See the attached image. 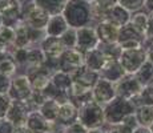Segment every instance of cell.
Returning a JSON list of instances; mask_svg holds the SVG:
<instances>
[{
    "label": "cell",
    "instance_id": "cell-21",
    "mask_svg": "<svg viewBox=\"0 0 153 133\" xmlns=\"http://www.w3.org/2000/svg\"><path fill=\"white\" fill-rule=\"evenodd\" d=\"M131 12L128 10H125L123 5L116 4L114 7H112L109 11L107 12L105 20L109 22L111 24L116 25L117 28H123L124 25H126L131 20Z\"/></svg>",
    "mask_w": 153,
    "mask_h": 133
},
{
    "label": "cell",
    "instance_id": "cell-41",
    "mask_svg": "<svg viewBox=\"0 0 153 133\" xmlns=\"http://www.w3.org/2000/svg\"><path fill=\"white\" fill-rule=\"evenodd\" d=\"M146 43H153V12L149 15V28L146 32Z\"/></svg>",
    "mask_w": 153,
    "mask_h": 133
},
{
    "label": "cell",
    "instance_id": "cell-42",
    "mask_svg": "<svg viewBox=\"0 0 153 133\" xmlns=\"http://www.w3.org/2000/svg\"><path fill=\"white\" fill-rule=\"evenodd\" d=\"M145 49H146V57H148V61L153 64V43H146Z\"/></svg>",
    "mask_w": 153,
    "mask_h": 133
},
{
    "label": "cell",
    "instance_id": "cell-49",
    "mask_svg": "<svg viewBox=\"0 0 153 133\" xmlns=\"http://www.w3.org/2000/svg\"><path fill=\"white\" fill-rule=\"evenodd\" d=\"M149 129H151V131H152V133H153V124H152V126H151V128H149Z\"/></svg>",
    "mask_w": 153,
    "mask_h": 133
},
{
    "label": "cell",
    "instance_id": "cell-31",
    "mask_svg": "<svg viewBox=\"0 0 153 133\" xmlns=\"http://www.w3.org/2000/svg\"><path fill=\"white\" fill-rule=\"evenodd\" d=\"M132 101L136 105V108L141 105H153V85L144 87L141 89V92Z\"/></svg>",
    "mask_w": 153,
    "mask_h": 133
},
{
    "label": "cell",
    "instance_id": "cell-43",
    "mask_svg": "<svg viewBox=\"0 0 153 133\" xmlns=\"http://www.w3.org/2000/svg\"><path fill=\"white\" fill-rule=\"evenodd\" d=\"M11 3H12V0H0V15L10 7Z\"/></svg>",
    "mask_w": 153,
    "mask_h": 133
},
{
    "label": "cell",
    "instance_id": "cell-1",
    "mask_svg": "<svg viewBox=\"0 0 153 133\" xmlns=\"http://www.w3.org/2000/svg\"><path fill=\"white\" fill-rule=\"evenodd\" d=\"M63 16L65 17L68 25L76 29L93 25L92 5L84 0H68L63 11Z\"/></svg>",
    "mask_w": 153,
    "mask_h": 133
},
{
    "label": "cell",
    "instance_id": "cell-11",
    "mask_svg": "<svg viewBox=\"0 0 153 133\" xmlns=\"http://www.w3.org/2000/svg\"><path fill=\"white\" fill-rule=\"evenodd\" d=\"M31 112L32 111L27 101H13L12 100L7 114H5V119L10 121L15 128H19V126L27 125V120Z\"/></svg>",
    "mask_w": 153,
    "mask_h": 133
},
{
    "label": "cell",
    "instance_id": "cell-9",
    "mask_svg": "<svg viewBox=\"0 0 153 133\" xmlns=\"http://www.w3.org/2000/svg\"><path fill=\"white\" fill-rule=\"evenodd\" d=\"M84 65V53L77 48H67L59 57V71L72 76Z\"/></svg>",
    "mask_w": 153,
    "mask_h": 133
},
{
    "label": "cell",
    "instance_id": "cell-50",
    "mask_svg": "<svg viewBox=\"0 0 153 133\" xmlns=\"http://www.w3.org/2000/svg\"><path fill=\"white\" fill-rule=\"evenodd\" d=\"M20 1H22V3H24V1H25V0H20Z\"/></svg>",
    "mask_w": 153,
    "mask_h": 133
},
{
    "label": "cell",
    "instance_id": "cell-33",
    "mask_svg": "<svg viewBox=\"0 0 153 133\" xmlns=\"http://www.w3.org/2000/svg\"><path fill=\"white\" fill-rule=\"evenodd\" d=\"M99 47L108 60H119L120 55H121V52H123V49H121V47L119 45V43H116V44H100Z\"/></svg>",
    "mask_w": 153,
    "mask_h": 133
},
{
    "label": "cell",
    "instance_id": "cell-29",
    "mask_svg": "<svg viewBox=\"0 0 153 133\" xmlns=\"http://www.w3.org/2000/svg\"><path fill=\"white\" fill-rule=\"evenodd\" d=\"M59 109H60V103H57L56 100L47 99L45 103L39 108V112L51 123H56L59 114Z\"/></svg>",
    "mask_w": 153,
    "mask_h": 133
},
{
    "label": "cell",
    "instance_id": "cell-6",
    "mask_svg": "<svg viewBox=\"0 0 153 133\" xmlns=\"http://www.w3.org/2000/svg\"><path fill=\"white\" fill-rule=\"evenodd\" d=\"M121 67L124 68L125 73L134 75L144 64L148 61L145 48H134V49H123L119 59Z\"/></svg>",
    "mask_w": 153,
    "mask_h": 133
},
{
    "label": "cell",
    "instance_id": "cell-5",
    "mask_svg": "<svg viewBox=\"0 0 153 133\" xmlns=\"http://www.w3.org/2000/svg\"><path fill=\"white\" fill-rule=\"evenodd\" d=\"M51 15L36 4L33 0H25L22 5V22L32 28L45 29Z\"/></svg>",
    "mask_w": 153,
    "mask_h": 133
},
{
    "label": "cell",
    "instance_id": "cell-25",
    "mask_svg": "<svg viewBox=\"0 0 153 133\" xmlns=\"http://www.w3.org/2000/svg\"><path fill=\"white\" fill-rule=\"evenodd\" d=\"M29 47H33L29 35V27L22 22L15 27L13 48H29Z\"/></svg>",
    "mask_w": 153,
    "mask_h": 133
},
{
    "label": "cell",
    "instance_id": "cell-23",
    "mask_svg": "<svg viewBox=\"0 0 153 133\" xmlns=\"http://www.w3.org/2000/svg\"><path fill=\"white\" fill-rule=\"evenodd\" d=\"M68 28H69V25L67 23L65 17L63 16V13L53 15V16L49 17V22L45 27V33H47V36L60 37Z\"/></svg>",
    "mask_w": 153,
    "mask_h": 133
},
{
    "label": "cell",
    "instance_id": "cell-7",
    "mask_svg": "<svg viewBox=\"0 0 153 133\" xmlns=\"http://www.w3.org/2000/svg\"><path fill=\"white\" fill-rule=\"evenodd\" d=\"M146 36L140 33L139 31L133 28L131 24H126L120 28L119 35V45L121 49H134V48H145L146 45Z\"/></svg>",
    "mask_w": 153,
    "mask_h": 133
},
{
    "label": "cell",
    "instance_id": "cell-39",
    "mask_svg": "<svg viewBox=\"0 0 153 133\" xmlns=\"http://www.w3.org/2000/svg\"><path fill=\"white\" fill-rule=\"evenodd\" d=\"M11 79L12 77H8V76L0 73V94H8L11 87Z\"/></svg>",
    "mask_w": 153,
    "mask_h": 133
},
{
    "label": "cell",
    "instance_id": "cell-19",
    "mask_svg": "<svg viewBox=\"0 0 153 133\" xmlns=\"http://www.w3.org/2000/svg\"><path fill=\"white\" fill-rule=\"evenodd\" d=\"M126 75L124 68L121 67L119 60H108L105 63V65L102 67V69L100 71V77L108 80V81L116 84L117 81H120L124 76Z\"/></svg>",
    "mask_w": 153,
    "mask_h": 133
},
{
    "label": "cell",
    "instance_id": "cell-34",
    "mask_svg": "<svg viewBox=\"0 0 153 133\" xmlns=\"http://www.w3.org/2000/svg\"><path fill=\"white\" fill-rule=\"evenodd\" d=\"M60 40H61V43L64 44L65 48H76V43H77V29L69 27L60 36Z\"/></svg>",
    "mask_w": 153,
    "mask_h": 133
},
{
    "label": "cell",
    "instance_id": "cell-38",
    "mask_svg": "<svg viewBox=\"0 0 153 133\" xmlns=\"http://www.w3.org/2000/svg\"><path fill=\"white\" fill-rule=\"evenodd\" d=\"M12 100L10 99L8 94H0V117H5L8 112V108L11 105Z\"/></svg>",
    "mask_w": 153,
    "mask_h": 133
},
{
    "label": "cell",
    "instance_id": "cell-3",
    "mask_svg": "<svg viewBox=\"0 0 153 133\" xmlns=\"http://www.w3.org/2000/svg\"><path fill=\"white\" fill-rule=\"evenodd\" d=\"M72 84H73L72 76L65 72L57 71V72H55L52 75L51 82L44 89V94L47 96V99L56 100L57 103L63 104L65 101H69L68 94H69Z\"/></svg>",
    "mask_w": 153,
    "mask_h": 133
},
{
    "label": "cell",
    "instance_id": "cell-15",
    "mask_svg": "<svg viewBox=\"0 0 153 133\" xmlns=\"http://www.w3.org/2000/svg\"><path fill=\"white\" fill-rule=\"evenodd\" d=\"M79 120V108L71 101H65L60 104V109H59L57 120L56 124L61 128H67V126L72 125L73 123Z\"/></svg>",
    "mask_w": 153,
    "mask_h": 133
},
{
    "label": "cell",
    "instance_id": "cell-46",
    "mask_svg": "<svg viewBox=\"0 0 153 133\" xmlns=\"http://www.w3.org/2000/svg\"><path fill=\"white\" fill-rule=\"evenodd\" d=\"M87 133H107L105 132V126L104 128H96V129H88Z\"/></svg>",
    "mask_w": 153,
    "mask_h": 133
},
{
    "label": "cell",
    "instance_id": "cell-8",
    "mask_svg": "<svg viewBox=\"0 0 153 133\" xmlns=\"http://www.w3.org/2000/svg\"><path fill=\"white\" fill-rule=\"evenodd\" d=\"M33 89L27 75H15L11 79V87L8 96L13 101H28L31 99Z\"/></svg>",
    "mask_w": 153,
    "mask_h": 133
},
{
    "label": "cell",
    "instance_id": "cell-20",
    "mask_svg": "<svg viewBox=\"0 0 153 133\" xmlns=\"http://www.w3.org/2000/svg\"><path fill=\"white\" fill-rule=\"evenodd\" d=\"M72 80L73 82L79 85H83V87L87 88H92L96 85V82L100 80V73L96 72V71L89 69L88 67L83 65L79 71H76L72 75Z\"/></svg>",
    "mask_w": 153,
    "mask_h": 133
},
{
    "label": "cell",
    "instance_id": "cell-12",
    "mask_svg": "<svg viewBox=\"0 0 153 133\" xmlns=\"http://www.w3.org/2000/svg\"><path fill=\"white\" fill-rule=\"evenodd\" d=\"M114 85H116L117 96L124 97V99H128V100H133L144 88L141 85V82L137 80L136 76L128 75V73L120 81H117Z\"/></svg>",
    "mask_w": 153,
    "mask_h": 133
},
{
    "label": "cell",
    "instance_id": "cell-26",
    "mask_svg": "<svg viewBox=\"0 0 153 133\" xmlns=\"http://www.w3.org/2000/svg\"><path fill=\"white\" fill-rule=\"evenodd\" d=\"M149 12H146L145 10H140L136 12H132L129 24L133 27L136 31H139L140 33H143L144 36H146V32L149 28Z\"/></svg>",
    "mask_w": 153,
    "mask_h": 133
},
{
    "label": "cell",
    "instance_id": "cell-27",
    "mask_svg": "<svg viewBox=\"0 0 153 133\" xmlns=\"http://www.w3.org/2000/svg\"><path fill=\"white\" fill-rule=\"evenodd\" d=\"M134 117L137 120L139 126L151 128L153 124V105H141L136 108Z\"/></svg>",
    "mask_w": 153,
    "mask_h": 133
},
{
    "label": "cell",
    "instance_id": "cell-37",
    "mask_svg": "<svg viewBox=\"0 0 153 133\" xmlns=\"http://www.w3.org/2000/svg\"><path fill=\"white\" fill-rule=\"evenodd\" d=\"M87 132H88V129L85 128L79 120L76 121V123H73L72 125L63 129V133H87Z\"/></svg>",
    "mask_w": 153,
    "mask_h": 133
},
{
    "label": "cell",
    "instance_id": "cell-36",
    "mask_svg": "<svg viewBox=\"0 0 153 133\" xmlns=\"http://www.w3.org/2000/svg\"><path fill=\"white\" fill-rule=\"evenodd\" d=\"M134 128L129 126L128 124H114V125H105V132L107 133H133Z\"/></svg>",
    "mask_w": 153,
    "mask_h": 133
},
{
    "label": "cell",
    "instance_id": "cell-24",
    "mask_svg": "<svg viewBox=\"0 0 153 133\" xmlns=\"http://www.w3.org/2000/svg\"><path fill=\"white\" fill-rule=\"evenodd\" d=\"M107 61H108V59L105 57V55L102 53L101 49H100V47L84 53V65L88 67L92 71H96V72H99V73H100V71L102 69V67L105 65Z\"/></svg>",
    "mask_w": 153,
    "mask_h": 133
},
{
    "label": "cell",
    "instance_id": "cell-47",
    "mask_svg": "<svg viewBox=\"0 0 153 133\" xmlns=\"http://www.w3.org/2000/svg\"><path fill=\"white\" fill-rule=\"evenodd\" d=\"M3 27V19H1V15H0V28Z\"/></svg>",
    "mask_w": 153,
    "mask_h": 133
},
{
    "label": "cell",
    "instance_id": "cell-22",
    "mask_svg": "<svg viewBox=\"0 0 153 133\" xmlns=\"http://www.w3.org/2000/svg\"><path fill=\"white\" fill-rule=\"evenodd\" d=\"M0 73L13 77L17 73V64L13 60L11 48H0Z\"/></svg>",
    "mask_w": 153,
    "mask_h": 133
},
{
    "label": "cell",
    "instance_id": "cell-16",
    "mask_svg": "<svg viewBox=\"0 0 153 133\" xmlns=\"http://www.w3.org/2000/svg\"><path fill=\"white\" fill-rule=\"evenodd\" d=\"M95 28H96V32H97L100 44H116L119 41L120 28L111 24L107 20L97 23L95 25Z\"/></svg>",
    "mask_w": 153,
    "mask_h": 133
},
{
    "label": "cell",
    "instance_id": "cell-14",
    "mask_svg": "<svg viewBox=\"0 0 153 133\" xmlns=\"http://www.w3.org/2000/svg\"><path fill=\"white\" fill-rule=\"evenodd\" d=\"M52 75H53V72L47 69L45 67L36 68V69L28 72L27 76L29 79V82H31V87L33 89V92H44V89L51 82Z\"/></svg>",
    "mask_w": 153,
    "mask_h": 133
},
{
    "label": "cell",
    "instance_id": "cell-13",
    "mask_svg": "<svg viewBox=\"0 0 153 133\" xmlns=\"http://www.w3.org/2000/svg\"><path fill=\"white\" fill-rule=\"evenodd\" d=\"M92 92H93V100L96 103H99V104H101L102 106L107 105L108 103H111L117 96L116 85L101 77H100V80L93 87Z\"/></svg>",
    "mask_w": 153,
    "mask_h": 133
},
{
    "label": "cell",
    "instance_id": "cell-2",
    "mask_svg": "<svg viewBox=\"0 0 153 133\" xmlns=\"http://www.w3.org/2000/svg\"><path fill=\"white\" fill-rule=\"evenodd\" d=\"M136 112V105L132 100L124 99V97L116 96L111 103L104 105V114L107 125H114L121 124L126 117Z\"/></svg>",
    "mask_w": 153,
    "mask_h": 133
},
{
    "label": "cell",
    "instance_id": "cell-17",
    "mask_svg": "<svg viewBox=\"0 0 153 133\" xmlns=\"http://www.w3.org/2000/svg\"><path fill=\"white\" fill-rule=\"evenodd\" d=\"M68 99L72 104H75L77 108H80V106L88 104L89 101L93 100L92 88H87V87H83V85H79L76 82H73L72 87H71Z\"/></svg>",
    "mask_w": 153,
    "mask_h": 133
},
{
    "label": "cell",
    "instance_id": "cell-48",
    "mask_svg": "<svg viewBox=\"0 0 153 133\" xmlns=\"http://www.w3.org/2000/svg\"><path fill=\"white\" fill-rule=\"evenodd\" d=\"M84 1H87V3H93L95 0H84Z\"/></svg>",
    "mask_w": 153,
    "mask_h": 133
},
{
    "label": "cell",
    "instance_id": "cell-30",
    "mask_svg": "<svg viewBox=\"0 0 153 133\" xmlns=\"http://www.w3.org/2000/svg\"><path fill=\"white\" fill-rule=\"evenodd\" d=\"M137 80L141 82L143 87H148V85H153V64L146 61L143 67L134 73Z\"/></svg>",
    "mask_w": 153,
    "mask_h": 133
},
{
    "label": "cell",
    "instance_id": "cell-35",
    "mask_svg": "<svg viewBox=\"0 0 153 133\" xmlns=\"http://www.w3.org/2000/svg\"><path fill=\"white\" fill-rule=\"evenodd\" d=\"M145 3H146V0H119V4L123 5L131 13L140 11V10H144Z\"/></svg>",
    "mask_w": 153,
    "mask_h": 133
},
{
    "label": "cell",
    "instance_id": "cell-45",
    "mask_svg": "<svg viewBox=\"0 0 153 133\" xmlns=\"http://www.w3.org/2000/svg\"><path fill=\"white\" fill-rule=\"evenodd\" d=\"M133 133H152V131L149 128H145V126H137Z\"/></svg>",
    "mask_w": 153,
    "mask_h": 133
},
{
    "label": "cell",
    "instance_id": "cell-18",
    "mask_svg": "<svg viewBox=\"0 0 153 133\" xmlns=\"http://www.w3.org/2000/svg\"><path fill=\"white\" fill-rule=\"evenodd\" d=\"M40 49L43 51L45 59H59L61 53L65 51V47L61 43L60 37L55 36H47L42 43H40Z\"/></svg>",
    "mask_w": 153,
    "mask_h": 133
},
{
    "label": "cell",
    "instance_id": "cell-44",
    "mask_svg": "<svg viewBox=\"0 0 153 133\" xmlns=\"http://www.w3.org/2000/svg\"><path fill=\"white\" fill-rule=\"evenodd\" d=\"M13 133H35V132L31 131V129H29L27 125H24V126H19V128H15V132H13Z\"/></svg>",
    "mask_w": 153,
    "mask_h": 133
},
{
    "label": "cell",
    "instance_id": "cell-4",
    "mask_svg": "<svg viewBox=\"0 0 153 133\" xmlns=\"http://www.w3.org/2000/svg\"><path fill=\"white\" fill-rule=\"evenodd\" d=\"M79 121L87 129L104 128L107 125L104 114V106L95 100L79 108Z\"/></svg>",
    "mask_w": 153,
    "mask_h": 133
},
{
    "label": "cell",
    "instance_id": "cell-10",
    "mask_svg": "<svg viewBox=\"0 0 153 133\" xmlns=\"http://www.w3.org/2000/svg\"><path fill=\"white\" fill-rule=\"evenodd\" d=\"M100 40L96 32L95 25H88L81 27L77 29V43H76V48L83 53H87L92 49L99 48Z\"/></svg>",
    "mask_w": 153,
    "mask_h": 133
},
{
    "label": "cell",
    "instance_id": "cell-28",
    "mask_svg": "<svg viewBox=\"0 0 153 133\" xmlns=\"http://www.w3.org/2000/svg\"><path fill=\"white\" fill-rule=\"evenodd\" d=\"M33 1L43 10H45L51 16H53V15L63 13L68 0H33Z\"/></svg>",
    "mask_w": 153,
    "mask_h": 133
},
{
    "label": "cell",
    "instance_id": "cell-32",
    "mask_svg": "<svg viewBox=\"0 0 153 133\" xmlns=\"http://www.w3.org/2000/svg\"><path fill=\"white\" fill-rule=\"evenodd\" d=\"M15 41V28L3 25L0 28V48H12Z\"/></svg>",
    "mask_w": 153,
    "mask_h": 133
},
{
    "label": "cell",
    "instance_id": "cell-40",
    "mask_svg": "<svg viewBox=\"0 0 153 133\" xmlns=\"http://www.w3.org/2000/svg\"><path fill=\"white\" fill-rule=\"evenodd\" d=\"M15 126L5 117H0V133H13Z\"/></svg>",
    "mask_w": 153,
    "mask_h": 133
}]
</instances>
